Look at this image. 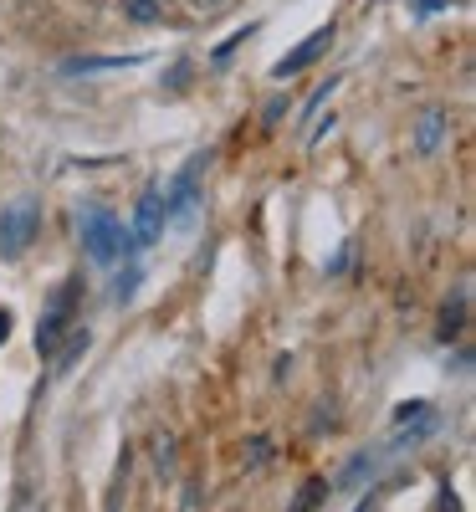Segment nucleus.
<instances>
[{
	"label": "nucleus",
	"instance_id": "f257e3e1",
	"mask_svg": "<svg viewBox=\"0 0 476 512\" xmlns=\"http://www.w3.org/2000/svg\"><path fill=\"white\" fill-rule=\"evenodd\" d=\"M77 231H82V251H88L93 262H118L123 251H134V236H128V226L113 216V210H103V205L82 210Z\"/></svg>",
	"mask_w": 476,
	"mask_h": 512
},
{
	"label": "nucleus",
	"instance_id": "f03ea898",
	"mask_svg": "<svg viewBox=\"0 0 476 512\" xmlns=\"http://www.w3.org/2000/svg\"><path fill=\"white\" fill-rule=\"evenodd\" d=\"M77 297H82V282L77 277H67L57 292H52V303H47V313H41V323H36V349L41 354H57V344H62V333L72 328V313H77Z\"/></svg>",
	"mask_w": 476,
	"mask_h": 512
},
{
	"label": "nucleus",
	"instance_id": "7ed1b4c3",
	"mask_svg": "<svg viewBox=\"0 0 476 512\" xmlns=\"http://www.w3.org/2000/svg\"><path fill=\"white\" fill-rule=\"evenodd\" d=\"M36 200H16L11 210H0V256H21L36 241Z\"/></svg>",
	"mask_w": 476,
	"mask_h": 512
},
{
	"label": "nucleus",
	"instance_id": "20e7f679",
	"mask_svg": "<svg viewBox=\"0 0 476 512\" xmlns=\"http://www.w3.org/2000/svg\"><path fill=\"white\" fill-rule=\"evenodd\" d=\"M164 226H169V221H164V190L149 185V190L139 195V210H134V226H128V236H134V246H154Z\"/></svg>",
	"mask_w": 476,
	"mask_h": 512
},
{
	"label": "nucleus",
	"instance_id": "39448f33",
	"mask_svg": "<svg viewBox=\"0 0 476 512\" xmlns=\"http://www.w3.org/2000/svg\"><path fill=\"white\" fill-rule=\"evenodd\" d=\"M328 47H333V21H328V26H318V31H313L308 41H302L297 52H287V57L277 62V72H272V77H297L302 67H313V62H318Z\"/></svg>",
	"mask_w": 476,
	"mask_h": 512
},
{
	"label": "nucleus",
	"instance_id": "423d86ee",
	"mask_svg": "<svg viewBox=\"0 0 476 512\" xmlns=\"http://www.w3.org/2000/svg\"><path fill=\"white\" fill-rule=\"evenodd\" d=\"M195 195H200V159L185 169V175H175V185L164 190V221H180L185 210L195 205Z\"/></svg>",
	"mask_w": 476,
	"mask_h": 512
},
{
	"label": "nucleus",
	"instance_id": "0eeeda50",
	"mask_svg": "<svg viewBox=\"0 0 476 512\" xmlns=\"http://www.w3.org/2000/svg\"><path fill=\"white\" fill-rule=\"evenodd\" d=\"M446 128H451L446 108H425V113L415 118V154H420V159L436 154V149H441V139H446Z\"/></svg>",
	"mask_w": 476,
	"mask_h": 512
},
{
	"label": "nucleus",
	"instance_id": "6e6552de",
	"mask_svg": "<svg viewBox=\"0 0 476 512\" xmlns=\"http://www.w3.org/2000/svg\"><path fill=\"white\" fill-rule=\"evenodd\" d=\"M118 6H123V16H128V21L154 26V21H164V6H169V0H118Z\"/></svg>",
	"mask_w": 476,
	"mask_h": 512
},
{
	"label": "nucleus",
	"instance_id": "1a4fd4ad",
	"mask_svg": "<svg viewBox=\"0 0 476 512\" xmlns=\"http://www.w3.org/2000/svg\"><path fill=\"white\" fill-rule=\"evenodd\" d=\"M190 11H200V16H215V11H226V0H185Z\"/></svg>",
	"mask_w": 476,
	"mask_h": 512
},
{
	"label": "nucleus",
	"instance_id": "9d476101",
	"mask_svg": "<svg viewBox=\"0 0 476 512\" xmlns=\"http://www.w3.org/2000/svg\"><path fill=\"white\" fill-rule=\"evenodd\" d=\"M11 338V308H0V344Z\"/></svg>",
	"mask_w": 476,
	"mask_h": 512
}]
</instances>
